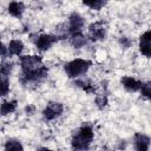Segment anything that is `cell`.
<instances>
[{"label": "cell", "instance_id": "cell-1", "mask_svg": "<svg viewBox=\"0 0 151 151\" xmlns=\"http://www.w3.org/2000/svg\"><path fill=\"white\" fill-rule=\"evenodd\" d=\"M93 137H94V132H93L92 126L90 124L81 125L72 134V140H71L72 149H74V150L88 149L92 140H93Z\"/></svg>", "mask_w": 151, "mask_h": 151}, {"label": "cell", "instance_id": "cell-2", "mask_svg": "<svg viewBox=\"0 0 151 151\" xmlns=\"http://www.w3.org/2000/svg\"><path fill=\"white\" fill-rule=\"evenodd\" d=\"M91 66H92V63L90 60L77 58L71 61H67L64 65V70L68 78L76 79V78H79V77H83L84 74H86Z\"/></svg>", "mask_w": 151, "mask_h": 151}, {"label": "cell", "instance_id": "cell-3", "mask_svg": "<svg viewBox=\"0 0 151 151\" xmlns=\"http://www.w3.org/2000/svg\"><path fill=\"white\" fill-rule=\"evenodd\" d=\"M47 76H48V68L42 64L41 66L35 67L33 70L21 71L20 83L22 85H25V86H28V85H38L44 79H46Z\"/></svg>", "mask_w": 151, "mask_h": 151}, {"label": "cell", "instance_id": "cell-4", "mask_svg": "<svg viewBox=\"0 0 151 151\" xmlns=\"http://www.w3.org/2000/svg\"><path fill=\"white\" fill-rule=\"evenodd\" d=\"M85 26V19L77 12H73L70 14L68 17V21L66 24L67 27V34L68 38L73 34H78V33H83V28Z\"/></svg>", "mask_w": 151, "mask_h": 151}, {"label": "cell", "instance_id": "cell-5", "mask_svg": "<svg viewBox=\"0 0 151 151\" xmlns=\"http://www.w3.org/2000/svg\"><path fill=\"white\" fill-rule=\"evenodd\" d=\"M64 112V105L59 101H48L42 110V117L45 120L51 122L60 117Z\"/></svg>", "mask_w": 151, "mask_h": 151}, {"label": "cell", "instance_id": "cell-6", "mask_svg": "<svg viewBox=\"0 0 151 151\" xmlns=\"http://www.w3.org/2000/svg\"><path fill=\"white\" fill-rule=\"evenodd\" d=\"M32 41L34 42L35 47L39 51L44 52L50 50L58 41V38L57 35H53V34H38L37 38H32Z\"/></svg>", "mask_w": 151, "mask_h": 151}, {"label": "cell", "instance_id": "cell-7", "mask_svg": "<svg viewBox=\"0 0 151 151\" xmlns=\"http://www.w3.org/2000/svg\"><path fill=\"white\" fill-rule=\"evenodd\" d=\"M21 71L33 70L42 65V58L40 55H19Z\"/></svg>", "mask_w": 151, "mask_h": 151}, {"label": "cell", "instance_id": "cell-8", "mask_svg": "<svg viewBox=\"0 0 151 151\" xmlns=\"http://www.w3.org/2000/svg\"><path fill=\"white\" fill-rule=\"evenodd\" d=\"M88 39L92 41L104 40L106 38V28L101 22H93L88 26Z\"/></svg>", "mask_w": 151, "mask_h": 151}, {"label": "cell", "instance_id": "cell-9", "mask_svg": "<svg viewBox=\"0 0 151 151\" xmlns=\"http://www.w3.org/2000/svg\"><path fill=\"white\" fill-rule=\"evenodd\" d=\"M150 41H151V31L147 29L140 35V40H139V52L146 58H150L151 55Z\"/></svg>", "mask_w": 151, "mask_h": 151}, {"label": "cell", "instance_id": "cell-10", "mask_svg": "<svg viewBox=\"0 0 151 151\" xmlns=\"http://www.w3.org/2000/svg\"><path fill=\"white\" fill-rule=\"evenodd\" d=\"M120 83L124 86V88L129 92H138L140 88V85H142L140 80H138L133 77H130V76H124L120 79Z\"/></svg>", "mask_w": 151, "mask_h": 151}, {"label": "cell", "instance_id": "cell-11", "mask_svg": "<svg viewBox=\"0 0 151 151\" xmlns=\"http://www.w3.org/2000/svg\"><path fill=\"white\" fill-rule=\"evenodd\" d=\"M133 140H134L136 150H138V151H147L149 150V147H150V137L149 136L137 132L133 137Z\"/></svg>", "mask_w": 151, "mask_h": 151}, {"label": "cell", "instance_id": "cell-12", "mask_svg": "<svg viewBox=\"0 0 151 151\" xmlns=\"http://www.w3.org/2000/svg\"><path fill=\"white\" fill-rule=\"evenodd\" d=\"M8 13L14 18H21L25 12V5L20 1H12L8 4L7 7Z\"/></svg>", "mask_w": 151, "mask_h": 151}, {"label": "cell", "instance_id": "cell-13", "mask_svg": "<svg viewBox=\"0 0 151 151\" xmlns=\"http://www.w3.org/2000/svg\"><path fill=\"white\" fill-rule=\"evenodd\" d=\"M8 48V53L11 55H21L24 48H25V45L21 40L19 39H12L7 46Z\"/></svg>", "mask_w": 151, "mask_h": 151}, {"label": "cell", "instance_id": "cell-14", "mask_svg": "<svg viewBox=\"0 0 151 151\" xmlns=\"http://www.w3.org/2000/svg\"><path fill=\"white\" fill-rule=\"evenodd\" d=\"M74 84H76L78 87H80L81 90H84V91H85L86 93H88V94H91V93H93V92L96 91L94 85H93L88 79H86V78H83V77L76 78V79H74Z\"/></svg>", "mask_w": 151, "mask_h": 151}, {"label": "cell", "instance_id": "cell-15", "mask_svg": "<svg viewBox=\"0 0 151 151\" xmlns=\"http://www.w3.org/2000/svg\"><path fill=\"white\" fill-rule=\"evenodd\" d=\"M17 106H18L17 100H5L0 104V114L1 116L11 114L17 110Z\"/></svg>", "mask_w": 151, "mask_h": 151}, {"label": "cell", "instance_id": "cell-16", "mask_svg": "<svg viewBox=\"0 0 151 151\" xmlns=\"http://www.w3.org/2000/svg\"><path fill=\"white\" fill-rule=\"evenodd\" d=\"M70 42L74 48H81L87 44V37H85L83 33H78V34H73L70 38Z\"/></svg>", "mask_w": 151, "mask_h": 151}, {"label": "cell", "instance_id": "cell-17", "mask_svg": "<svg viewBox=\"0 0 151 151\" xmlns=\"http://www.w3.org/2000/svg\"><path fill=\"white\" fill-rule=\"evenodd\" d=\"M9 92V79L6 76L0 74V97L7 96Z\"/></svg>", "mask_w": 151, "mask_h": 151}, {"label": "cell", "instance_id": "cell-18", "mask_svg": "<svg viewBox=\"0 0 151 151\" xmlns=\"http://www.w3.org/2000/svg\"><path fill=\"white\" fill-rule=\"evenodd\" d=\"M107 0H83V4L85 6H87L88 8L91 9H96V11H99L101 7L105 6Z\"/></svg>", "mask_w": 151, "mask_h": 151}, {"label": "cell", "instance_id": "cell-19", "mask_svg": "<svg viewBox=\"0 0 151 151\" xmlns=\"http://www.w3.org/2000/svg\"><path fill=\"white\" fill-rule=\"evenodd\" d=\"M4 147H5V150H24L22 144L18 139H13V138L6 140Z\"/></svg>", "mask_w": 151, "mask_h": 151}, {"label": "cell", "instance_id": "cell-20", "mask_svg": "<svg viewBox=\"0 0 151 151\" xmlns=\"http://www.w3.org/2000/svg\"><path fill=\"white\" fill-rule=\"evenodd\" d=\"M94 104L97 105V107L99 110H103L104 107H106L109 104V99H107L106 94H97L94 98Z\"/></svg>", "mask_w": 151, "mask_h": 151}, {"label": "cell", "instance_id": "cell-21", "mask_svg": "<svg viewBox=\"0 0 151 151\" xmlns=\"http://www.w3.org/2000/svg\"><path fill=\"white\" fill-rule=\"evenodd\" d=\"M12 70H13V64L11 61H2L0 64V74L1 76L9 77V74L12 73Z\"/></svg>", "mask_w": 151, "mask_h": 151}, {"label": "cell", "instance_id": "cell-22", "mask_svg": "<svg viewBox=\"0 0 151 151\" xmlns=\"http://www.w3.org/2000/svg\"><path fill=\"white\" fill-rule=\"evenodd\" d=\"M139 92L142 93V96L144 98L150 99V97H151V85H150V83H142Z\"/></svg>", "mask_w": 151, "mask_h": 151}, {"label": "cell", "instance_id": "cell-23", "mask_svg": "<svg viewBox=\"0 0 151 151\" xmlns=\"http://www.w3.org/2000/svg\"><path fill=\"white\" fill-rule=\"evenodd\" d=\"M119 44H120L122 47H124V48H129V47L131 46L132 41H131L127 37H122V38L119 39Z\"/></svg>", "mask_w": 151, "mask_h": 151}, {"label": "cell", "instance_id": "cell-24", "mask_svg": "<svg viewBox=\"0 0 151 151\" xmlns=\"http://www.w3.org/2000/svg\"><path fill=\"white\" fill-rule=\"evenodd\" d=\"M8 54H9V53H8V48H7V46H6L2 41H0V57L6 58Z\"/></svg>", "mask_w": 151, "mask_h": 151}, {"label": "cell", "instance_id": "cell-25", "mask_svg": "<svg viewBox=\"0 0 151 151\" xmlns=\"http://www.w3.org/2000/svg\"><path fill=\"white\" fill-rule=\"evenodd\" d=\"M25 112H26L27 114L32 116V114L35 112V106H34V105H27V106L25 107Z\"/></svg>", "mask_w": 151, "mask_h": 151}]
</instances>
